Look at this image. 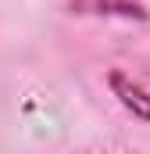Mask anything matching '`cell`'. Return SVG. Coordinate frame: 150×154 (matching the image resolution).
Wrapping results in <instances>:
<instances>
[{"instance_id": "cell-1", "label": "cell", "mask_w": 150, "mask_h": 154, "mask_svg": "<svg viewBox=\"0 0 150 154\" xmlns=\"http://www.w3.org/2000/svg\"><path fill=\"white\" fill-rule=\"evenodd\" d=\"M72 14L82 18H122V22H147L150 11L143 0H64Z\"/></svg>"}, {"instance_id": "cell-2", "label": "cell", "mask_w": 150, "mask_h": 154, "mask_svg": "<svg viewBox=\"0 0 150 154\" xmlns=\"http://www.w3.org/2000/svg\"><path fill=\"white\" fill-rule=\"evenodd\" d=\"M107 86H111V93L118 97V104L125 111H132V118L150 122V90L140 79H132V75H125L122 68H114V72H107Z\"/></svg>"}]
</instances>
